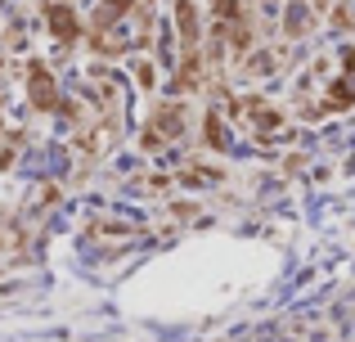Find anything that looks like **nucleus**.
Masks as SVG:
<instances>
[{
    "instance_id": "nucleus-12",
    "label": "nucleus",
    "mask_w": 355,
    "mask_h": 342,
    "mask_svg": "<svg viewBox=\"0 0 355 342\" xmlns=\"http://www.w3.org/2000/svg\"><path fill=\"white\" fill-rule=\"evenodd\" d=\"M315 9H329V0H315Z\"/></svg>"
},
{
    "instance_id": "nucleus-2",
    "label": "nucleus",
    "mask_w": 355,
    "mask_h": 342,
    "mask_svg": "<svg viewBox=\"0 0 355 342\" xmlns=\"http://www.w3.org/2000/svg\"><path fill=\"white\" fill-rule=\"evenodd\" d=\"M342 63H347V72H342V77L329 86V99H324V108H329V113H338V108L355 104V45H347V50H342Z\"/></svg>"
},
{
    "instance_id": "nucleus-8",
    "label": "nucleus",
    "mask_w": 355,
    "mask_h": 342,
    "mask_svg": "<svg viewBox=\"0 0 355 342\" xmlns=\"http://www.w3.org/2000/svg\"><path fill=\"white\" fill-rule=\"evenodd\" d=\"M207 140H211V144H225V131H220L216 117H207Z\"/></svg>"
},
{
    "instance_id": "nucleus-11",
    "label": "nucleus",
    "mask_w": 355,
    "mask_h": 342,
    "mask_svg": "<svg viewBox=\"0 0 355 342\" xmlns=\"http://www.w3.org/2000/svg\"><path fill=\"white\" fill-rule=\"evenodd\" d=\"M139 144H144L148 153H157V144H162V135H157V131H144V140H139Z\"/></svg>"
},
{
    "instance_id": "nucleus-5",
    "label": "nucleus",
    "mask_w": 355,
    "mask_h": 342,
    "mask_svg": "<svg viewBox=\"0 0 355 342\" xmlns=\"http://www.w3.org/2000/svg\"><path fill=\"white\" fill-rule=\"evenodd\" d=\"M45 18H50L54 41H77V14L68 5H45Z\"/></svg>"
},
{
    "instance_id": "nucleus-4",
    "label": "nucleus",
    "mask_w": 355,
    "mask_h": 342,
    "mask_svg": "<svg viewBox=\"0 0 355 342\" xmlns=\"http://www.w3.org/2000/svg\"><path fill=\"white\" fill-rule=\"evenodd\" d=\"M175 27H180V36H184V59H198V9H193L189 0L175 5Z\"/></svg>"
},
{
    "instance_id": "nucleus-7",
    "label": "nucleus",
    "mask_w": 355,
    "mask_h": 342,
    "mask_svg": "<svg viewBox=\"0 0 355 342\" xmlns=\"http://www.w3.org/2000/svg\"><path fill=\"white\" fill-rule=\"evenodd\" d=\"M126 14H130V0H99V9H95V27L104 32L108 23H121Z\"/></svg>"
},
{
    "instance_id": "nucleus-6",
    "label": "nucleus",
    "mask_w": 355,
    "mask_h": 342,
    "mask_svg": "<svg viewBox=\"0 0 355 342\" xmlns=\"http://www.w3.org/2000/svg\"><path fill=\"white\" fill-rule=\"evenodd\" d=\"M248 117H252V126H257V131H279V126H284L279 108L261 104V99H252V104H248Z\"/></svg>"
},
{
    "instance_id": "nucleus-9",
    "label": "nucleus",
    "mask_w": 355,
    "mask_h": 342,
    "mask_svg": "<svg viewBox=\"0 0 355 342\" xmlns=\"http://www.w3.org/2000/svg\"><path fill=\"white\" fill-rule=\"evenodd\" d=\"M333 23H338V27H355V9H333Z\"/></svg>"
},
{
    "instance_id": "nucleus-3",
    "label": "nucleus",
    "mask_w": 355,
    "mask_h": 342,
    "mask_svg": "<svg viewBox=\"0 0 355 342\" xmlns=\"http://www.w3.org/2000/svg\"><path fill=\"white\" fill-rule=\"evenodd\" d=\"M148 131H157L162 140H180L184 135V108L180 104H162L153 113V122H148Z\"/></svg>"
},
{
    "instance_id": "nucleus-10",
    "label": "nucleus",
    "mask_w": 355,
    "mask_h": 342,
    "mask_svg": "<svg viewBox=\"0 0 355 342\" xmlns=\"http://www.w3.org/2000/svg\"><path fill=\"white\" fill-rule=\"evenodd\" d=\"M135 77H139V86H153V63H139Z\"/></svg>"
},
{
    "instance_id": "nucleus-1",
    "label": "nucleus",
    "mask_w": 355,
    "mask_h": 342,
    "mask_svg": "<svg viewBox=\"0 0 355 342\" xmlns=\"http://www.w3.org/2000/svg\"><path fill=\"white\" fill-rule=\"evenodd\" d=\"M27 95H32V104L41 108V113L59 108V86H54V72L41 68V63H32V68H27Z\"/></svg>"
}]
</instances>
